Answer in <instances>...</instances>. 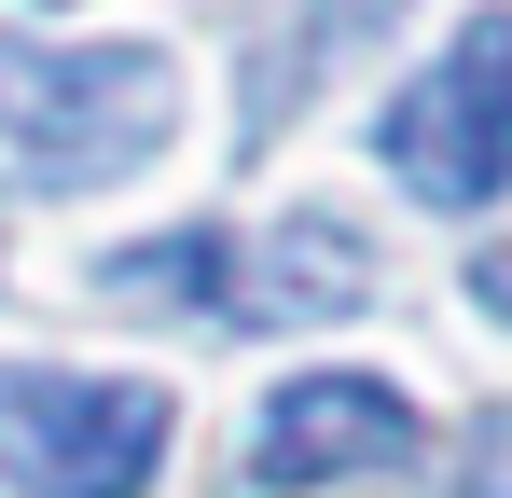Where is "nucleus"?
I'll return each instance as SVG.
<instances>
[{"mask_svg": "<svg viewBox=\"0 0 512 498\" xmlns=\"http://www.w3.org/2000/svg\"><path fill=\"white\" fill-rule=\"evenodd\" d=\"M374 153H388V180L429 194V208H499L512 194V14H471V28L374 111Z\"/></svg>", "mask_w": 512, "mask_h": 498, "instance_id": "nucleus-3", "label": "nucleus"}, {"mask_svg": "<svg viewBox=\"0 0 512 498\" xmlns=\"http://www.w3.org/2000/svg\"><path fill=\"white\" fill-rule=\"evenodd\" d=\"M97 291H125V305H194V319H236V236L222 222H180L153 249H111L97 263Z\"/></svg>", "mask_w": 512, "mask_h": 498, "instance_id": "nucleus-7", "label": "nucleus"}, {"mask_svg": "<svg viewBox=\"0 0 512 498\" xmlns=\"http://www.w3.org/2000/svg\"><path fill=\"white\" fill-rule=\"evenodd\" d=\"M388 14H402V0H305V14L277 28V56H250V97H236V139H277V125L305 111V83L333 70L346 42H374Z\"/></svg>", "mask_w": 512, "mask_h": 498, "instance_id": "nucleus-6", "label": "nucleus"}, {"mask_svg": "<svg viewBox=\"0 0 512 498\" xmlns=\"http://www.w3.org/2000/svg\"><path fill=\"white\" fill-rule=\"evenodd\" d=\"M374 305V249L319 222V208H291V222H263L236 249V319L250 332H305V319H360Z\"/></svg>", "mask_w": 512, "mask_h": 498, "instance_id": "nucleus-5", "label": "nucleus"}, {"mask_svg": "<svg viewBox=\"0 0 512 498\" xmlns=\"http://www.w3.org/2000/svg\"><path fill=\"white\" fill-rule=\"evenodd\" d=\"M471 305H499V319H512V249H485V263H471Z\"/></svg>", "mask_w": 512, "mask_h": 498, "instance_id": "nucleus-9", "label": "nucleus"}, {"mask_svg": "<svg viewBox=\"0 0 512 498\" xmlns=\"http://www.w3.org/2000/svg\"><path fill=\"white\" fill-rule=\"evenodd\" d=\"M0 153L56 194L167 153V56L153 42H0Z\"/></svg>", "mask_w": 512, "mask_h": 498, "instance_id": "nucleus-1", "label": "nucleus"}, {"mask_svg": "<svg viewBox=\"0 0 512 498\" xmlns=\"http://www.w3.org/2000/svg\"><path fill=\"white\" fill-rule=\"evenodd\" d=\"M153 457H167V388L0 360V471L28 498H139Z\"/></svg>", "mask_w": 512, "mask_h": 498, "instance_id": "nucleus-2", "label": "nucleus"}, {"mask_svg": "<svg viewBox=\"0 0 512 498\" xmlns=\"http://www.w3.org/2000/svg\"><path fill=\"white\" fill-rule=\"evenodd\" d=\"M402 443H416V402L388 374H291L250 429V498H305L333 471H388Z\"/></svg>", "mask_w": 512, "mask_h": 498, "instance_id": "nucleus-4", "label": "nucleus"}, {"mask_svg": "<svg viewBox=\"0 0 512 498\" xmlns=\"http://www.w3.org/2000/svg\"><path fill=\"white\" fill-rule=\"evenodd\" d=\"M457 498H512V402L471 415V457H457Z\"/></svg>", "mask_w": 512, "mask_h": 498, "instance_id": "nucleus-8", "label": "nucleus"}]
</instances>
